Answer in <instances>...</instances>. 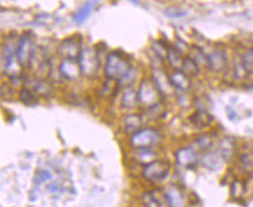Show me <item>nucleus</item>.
Segmentation results:
<instances>
[{"label":"nucleus","mask_w":253,"mask_h":207,"mask_svg":"<svg viewBox=\"0 0 253 207\" xmlns=\"http://www.w3.org/2000/svg\"><path fill=\"white\" fill-rule=\"evenodd\" d=\"M131 70L129 64L124 57L117 53L110 54L106 58L105 75L109 79L121 80Z\"/></svg>","instance_id":"1"},{"label":"nucleus","mask_w":253,"mask_h":207,"mask_svg":"<svg viewBox=\"0 0 253 207\" xmlns=\"http://www.w3.org/2000/svg\"><path fill=\"white\" fill-rule=\"evenodd\" d=\"M160 140V133L154 128H141L131 137V145L135 150L152 149Z\"/></svg>","instance_id":"2"},{"label":"nucleus","mask_w":253,"mask_h":207,"mask_svg":"<svg viewBox=\"0 0 253 207\" xmlns=\"http://www.w3.org/2000/svg\"><path fill=\"white\" fill-rule=\"evenodd\" d=\"M170 172V164L167 161L155 160L152 163L145 166L142 171V176L145 179L150 182H160V180L166 179Z\"/></svg>","instance_id":"3"},{"label":"nucleus","mask_w":253,"mask_h":207,"mask_svg":"<svg viewBox=\"0 0 253 207\" xmlns=\"http://www.w3.org/2000/svg\"><path fill=\"white\" fill-rule=\"evenodd\" d=\"M160 91L155 85L154 80L151 79H144L140 83L138 91V98L139 103L146 106V107H151V106L155 105L159 103V98H160Z\"/></svg>","instance_id":"4"},{"label":"nucleus","mask_w":253,"mask_h":207,"mask_svg":"<svg viewBox=\"0 0 253 207\" xmlns=\"http://www.w3.org/2000/svg\"><path fill=\"white\" fill-rule=\"evenodd\" d=\"M175 160L177 166L186 169H193L200 160L199 151L194 147H182L175 151Z\"/></svg>","instance_id":"5"},{"label":"nucleus","mask_w":253,"mask_h":207,"mask_svg":"<svg viewBox=\"0 0 253 207\" xmlns=\"http://www.w3.org/2000/svg\"><path fill=\"white\" fill-rule=\"evenodd\" d=\"M79 62L81 67V71H82V75L84 76L91 77L95 75L97 70H98L99 62H98V58H97V55L95 54V51L90 49L81 51Z\"/></svg>","instance_id":"6"},{"label":"nucleus","mask_w":253,"mask_h":207,"mask_svg":"<svg viewBox=\"0 0 253 207\" xmlns=\"http://www.w3.org/2000/svg\"><path fill=\"white\" fill-rule=\"evenodd\" d=\"M60 72L63 78L76 80L82 75L79 60H76V58H64L60 66Z\"/></svg>","instance_id":"7"},{"label":"nucleus","mask_w":253,"mask_h":207,"mask_svg":"<svg viewBox=\"0 0 253 207\" xmlns=\"http://www.w3.org/2000/svg\"><path fill=\"white\" fill-rule=\"evenodd\" d=\"M169 80L174 90H177V91L187 92L188 90L191 89L190 77L181 70H176L175 72L171 73L169 76Z\"/></svg>","instance_id":"8"},{"label":"nucleus","mask_w":253,"mask_h":207,"mask_svg":"<svg viewBox=\"0 0 253 207\" xmlns=\"http://www.w3.org/2000/svg\"><path fill=\"white\" fill-rule=\"evenodd\" d=\"M169 207H186V197L177 186H169L165 193Z\"/></svg>","instance_id":"9"},{"label":"nucleus","mask_w":253,"mask_h":207,"mask_svg":"<svg viewBox=\"0 0 253 207\" xmlns=\"http://www.w3.org/2000/svg\"><path fill=\"white\" fill-rule=\"evenodd\" d=\"M236 151V140L233 138L226 137L219 141L218 154L223 161H230Z\"/></svg>","instance_id":"10"},{"label":"nucleus","mask_w":253,"mask_h":207,"mask_svg":"<svg viewBox=\"0 0 253 207\" xmlns=\"http://www.w3.org/2000/svg\"><path fill=\"white\" fill-rule=\"evenodd\" d=\"M190 121H191V124H193L194 126H196V127L204 128V127H208V126L211 124L212 116L210 115L208 112L203 111V109H200V111L195 112L193 115L190 116Z\"/></svg>","instance_id":"11"},{"label":"nucleus","mask_w":253,"mask_h":207,"mask_svg":"<svg viewBox=\"0 0 253 207\" xmlns=\"http://www.w3.org/2000/svg\"><path fill=\"white\" fill-rule=\"evenodd\" d=\"M207 64L208 67L213 71V72H220V71L225 69L226 58L222 53H215L208 58Z\"/></svg>","instance_id":"12"},{"label":"nucleus","mask_w":253,"mask_h":207,"mask_svg":"<svg viewBox=\"0 0 253 207\" xmlns=\"http://www.w3.org/2000/svg\"><path fill=\"white\" fill-rule=\"evenodd\" d=\"M27 87L31 89L35 95L47 96L51 92V87L48 83L41 79H31L27 82Z\"/></svg>","instance_id":"13"},{"label":"nucleus","mask_w":253,"mask_h":207,"mask_svg":"<svg viewBox=\"0 0 253 207\" xmlns=\"http://www.w3.org/2000/svg\"><path fill=\"white\" fill-rule=\"evenodd\" d=\"M154 83L161 95H165V93L167 95V93H169L170 91H173L174 90V87L171 86L170 84L169 77H166L164 73L159 72V71H157V72L154 73Z\"/></svg>","instance_id":"14"},{"label":"nucleus","mask_w":253,"mask_h":207,"mask_svg":"<svg viewBox=\"0 0 253 207\" xmlns=\"http://www.w3.org/2000/svg\"><path fill=\"white\" fill-rule=\"evenodd\" d=\"M142 119L138 114H128L125 119V131L129 134H134L139 129H141Z\"/></svg>","instance_id":"15"},{"label":"nucleus","mask_w":253,"mask_h":207,"mask_svg":"<svg viewBox=\"0 0 253 207\" xmlns=\"http://www.w3.org/2000/svg\"><path fill=\"white\" fill-rule=\"evenodd\" d=\"M138 92H135L134 90L132 89L126 90L122 98V107L125 109H132L138 105Z\"/></svg>","instance_id":"16"},{"label":"nucleus","mask_w":253,"mask_h":207,"mask_svg":"<svg viewBox=\"0 0 253 207\" xmlns=\"http://www.w3.org/2000/svg\"><path fill=\"white\" fill-rule=\"evenodd\" d=\"M222 161L223 158L220 157V155L215 153H209L204 155V157L202 158V163L204 164V167H207L210 170L218 169L220 164H222Z\"/></svg>","instance_id":"17"},{"label":"nucleus","mask_w":253,"mask_h":207,"mask_svg":"<svg viewBox=\"0 0 253 207\" xmlns=\"http://www.w3.org/2000/svg\"><path fill=\"white\" fill-rule=\"evenodd\" d=\"M154 156L155 154L152 151V149H138L135 150L134 158L135 161L139 162V163L147 166V164H150L153 161H155Z\"/></svg>","instance_id":"18"},{"label":"nucleus","mask_w":253,"mask_h":207,"mask_svg":"<svg viewBox=\"0 0 253 207\" xmlns=\"http://www.w3.org/2000/svg\"><path fill=\"white\" fill-rule=\"evenodd\" d=\"M181 71H183L189 77H195L199 73L200 69L195 61L191 60V58H184L182 67H181Z\"/></svg>","instance_id":"19"},{"label":"nucleus","mask_w":253,"mask_h":207,"mask_svg":"<svg viewBox=\"0 0 253 207\" xmlns=\"http://www.w3.org/2000/svg\"><path fill=\"white\" fill-rule=\"evenodd\" d=\"M145 207H162V204L154 192H145L141 197Z\"/></svg>","instance_id":"20"},{"label":"nucleus","mask_w":253,"mask_h":207,"mask_svg":"<svg viewBox=\"0 0 253 207\" xmlns=\"http://www.w3.org/2000/svg\"><path fill=\"white\" fill-rule=\"evenodd\" d=\"M37 95L32 91L28 87H24V89L20 90L19 92V97H20V100L25 105H34L37 103Z\"/></svg>","instance_id":"21"},{"label":"nucleus","mask_w":253,"mask_h":207,"mask_svg":"<svg viewBox=\"0 0 253 207\" xmlns=\"http://www.w3.org/2000/svg\"><path fill=\"white\" fill-rule=\"evenodd\" d=\"M95 4H96V0H90V1L84 6V8H82L79 13H77V15L75 17L76 21H83L84 19L89 15V13L91 12V9L93 8V5Z\"/></svg>","instance_id":"22"},{"label":"nucleus","mask_w":253,"mask_h":207,"mask_svg":"<svg viewBox=\"0 0 253 207\" xmlns=\"http://www.w3.org/2000/svg\"><path fill=\"white\" fill-rule=\"evenodd\" d=\"M243 67L248 72H253V49L243 58Z\"/></svg>","instance_id":"23"},{"label":"nucleus","mask_w":253,"mask_h":207,"mask_svg":"<svg viewBox=\"0 0 253 207\" xmlns=\"http://www.w3.org/2000/svg\"><path fill=\"white\" fill-rule=\"evenodd\" d=\"M195 144L201 149H208L211 145V138L208 137V135H202V137L196 138Z\"/></svg>","instance_id":"24"},{"label":"nucleus","mask_w":253,"mask_h":207,"mask_svg":"<svg viewBox=\"0 0 253 207\" xmlns=\"http://www.w3.org/2000/svg\"><path fill=\"white\" fill-rule=\"evenodd\" d=\"M134 80H135L134 71L131 69L124 77H123L121 80H118V82L121 83L122 86H129L133 82H134Z\"/></svg>","instance_id":"25"},{"label":"nucleus","mask_w":253,"mask_h":207,"mask_svg":"<svg viewBox=\"0 0 253 207\" xmlns=\"http://www.w3.org/2000/svg\"><path fill=\"white\" fill-rule=\"evenodd\" d=\"M49 178H51V174L49 171L47 170H40L38 171L37 174H35V182L37 183H42V182H46Z\"/></svg>","instance_id":"26"},{"label":"nucleus","mask_w":253,"mask_h":207,"mask_svg":"<svg viewBox=\"0 0 253 207\" xmlns=\"http://www.w3.org/2000/svg\"><path fill=\"white\" fill-rule=\"evenodd\" d=\"M242 163L245 169H252L253 168V157L252 155H244L242 157Z\"/></svg>","instance_id":"27"}]
</instances>
